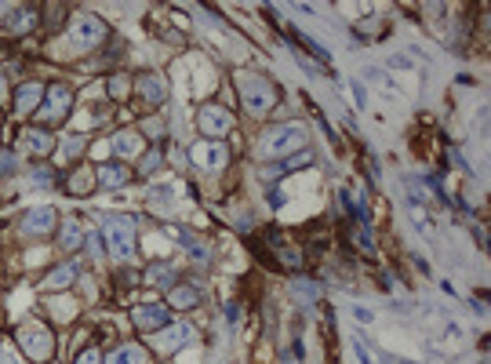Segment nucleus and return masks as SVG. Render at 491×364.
<instances>
[{
    "label": "nucleus",
    "instance_id": "0eeeda50",
    "mask_svg": "<svg viewBox=\"0 0 491 364\" xmlns=\"http://www.w3.org/2000/svg\"><path fill=\"white\" fill-rule=\"evenodd\" d=\"M229 128H233V113L226 106H204L200 110V132L211 135V139H222Z\"/></svg>",
    "mask_w": 491,
    "mask_h": 364
},
{
    "label": "nucleus",
    "instance_id": "9b49d317",
    "mask_svg": "<svg viewBox=\"0 0 491 364\" xmlns=\"http://www.w3.org/2000/svg\"><path fill=\"white\" fill-rule=\"evenodd\" d=\"M22 230H25V233H36V237H44V233L55 230V212H51V208H36V212L25 215Z\"/></svg>",
    "mask_w": 491,
    "mask_h": 364
},
{
    "label": "nucleus",
    "instance_id": "1a4fd4ad",
    "mask_svg": "<svg viewBox=\"0 0 491 364\" xmlns=\"http://www.w3.org/2000/svg\"><path fill=\"white\" fill-rule=\"evenodd\" d=\"M171 321V306H138L135 310V324H138V332H157L164 328V324Z\"/></svg>",
    "mask_w": 491,
    "mask_h": 364
},
{
    "label": "nucleus",
    "instance_id": "9d476101",
    "mask_svg": "<svg viewBox=\"0 0 491 364\" xmlns=\"http://www.w3.org/2000/svg\"><path fill=\"white\" fill-rule=\"evenodd\" d=\"M135 91H138V99H146V106H160L164 102V81L157 73H142L135 81Z\"/></svg>",
    "mask_w": 491,
    "mask_h": 364
},
{
    "label": "nucleus",
    "instance_id": "6e6552de",
    "mask_svg": "<svg viewBox=\"0 0 491 364\" xmlns=\"http://www.w3.org/2000/svg\"><path fill=\"white\" fill-rule=\"evenodd\" d=\"M44 95H48V88L41 81H30V84H22L15 91V110L19 113H36L44 106Z\"/></svg>",
    "mask_w": 491,
    "mask_h": 364
},
{
    "label": "nucleus",
    "instance_id": "aec40b11",
    "mask_svg": "<svg viewBox=\"0 0 491 364\" xmlns=\"http://www.w3.org/2000/svg\"><path fill=\"white\" fill-rule=\"evenodd\" d=\"M36 22H41V19H36V11H15V19H11V30H15V33H25V30H33V26Z\"/></svg>",
    "mask_w": 491,
    "mask_h": 364
},
{
    "label": "nucleus",
    "instance_id": "412c9836",
    "mask_svg": "<svg viewBox=\"0 0 491 364\" xmlns=\"http://www.w3.org/2000/svg\"><path fill=\"white\" fill-rule=\"evenodd\" d=\"M62 248H76V244H81V226L76 223H66V230H62Z\"/></svg>",
    "mask_w": 491,
    "mask_h": 364
},
{
    "label": "nucleus",
    "instance_id": "bb28decb",
    "mask_svg": "<svg viewBox=\"0 0 491 364\" xmlns=\"http://www.w3.org/2000/svg\"><path fill=\"white\" fill-rule=\"evenodd\" d=\"M8 51H11L8 44H0V62H4V59H8Z\"/></svg>",
    "mask_w": 491,
    "mask_h": 364
},
{
    "label": "nucleus",
    "instance_id": "393cba45",
    "mask_svg": "<svg viewBox=\"0 0 491 364\" xmlns=\"http://www.w3.org/2000/svg\"><path fill=\"white\" fill-rule=\"evenodd\" d=\"M76 364H102V361H98V350H95V346L81 350V354H76Z\"/></svg>",
    "mask_w": 491,
    "mask_h": 364
},
{
    "label": "nucleus",
    "instance_id": "7ed1b4c3",
    "mask_svg": "<svg viewBox=\"0 0 491 364\" xmlns=\"http://www.w3.org/2000/svg\"><path fill=\"white\" fill-rule=\"evenodd\" d=\"M106 22H102L98 15H76L73 19V30H70V41L76 48H98L102 41H106Z\"/></svg>",
    "mask_w": 491,
    "mask_h": 364
},
{
    "label": "nucleus",
    "instance_id": "39448f33",
    "mask_svg": "<svg viewBox=\"0 0 491 364\" xmlns=\"http://www.w3.org/2000/svg\"><path fill=\"white\" fill-rule=\"evenodd\" d=\"M106 233H109V244H113V255H132L135 248V223L127 215H117V219H109L106 223Z\"/></svg>",
    "mask_w": 491,
    "mask_h": 364
},
{
    "label": "nucleus",
    "instance_id": "4be33fe9",
    "mask_svg": "<svg viewBox=\"0 0 491 364\" xmlns=\"http://www.w3.org/2000/svg\"><path fill=\"white\" fill-rule=\"evenodd\" d=\"M160 168V146H153L149 153H146V161H142V175H153Z\"/></svg>",
    "mask_w": 491,
    "mask_h": 364
},
{
    "label": "nucleus",
    "instance_id": "423d86ee",
    "mask_svg": "<svg viewBox=\"0 0 491 364\" xmlns=\"http://www.w3.org/2000/svg\"><path fill=\"white\" fill-rule=\"evenodd\" d=\"M73 110V91L66 84H51L48 88V106H41V113L48 117L51 124H62Z\"/></svg>",
    "mask_w": 491,
    "mask_h": 364
},
{
    "label": "nucleus",
    "instance_id": "20e7f679",
    "mask_svg": "<svg viewBox=\"0 0 491 364\" xmlns=\"http://www.w3.org/2000/svg\"><path fill=\"white\" fill-rule=\"evenodd\" d=\"M240 91H244V102L251 106V113H266L277 102V91H273V84H269L266 77H244Z\"/></svg>",
    "mask_w": 491,
    "mask_h": 364
},
{
    "label": "nucleus",
    "instance_id": "dca6fc26",
    "mask_svg": "<svg viewBox=\"0 0 491 364\" xmlns=\"http://www.w3.org/2000/svg\"><path fill=\"white\" fill-rule=\"evenodd\" d=\"M25 146H30L33 153H48L51 146H55V135H51L48 128H30V132H25Z\"/></svg>",
    "mask_w": 491,
    "mask_h": 364
},
{
    "label": "nucleus",
    "instance_id": "a211bd4d",
    "mask_svg": "<svg viewBox=\"0 0 491 364\" xmlns=\"http://www.w3.org/2000/svg\"><path fill=\"white\" fill-rule=\"evenodd\" d=\"M76 263H66V266H59V270H51V277H48V288H66V284L76 277Z\"/></svg>",
    "mask_w": 491,
    "mask_h": 364
},
{
    "label": "nucleus",
    "instance_id": "5701e85b",
    "mask_svg": "<svg viewBox=\"0 0 491 364\" xmlns=\"http://www.w3.org/2000/svg\"><path fill=\"white\" fill-rule=\"evenodd\" d=\"M113 146H117L121 153H135V150H138V139H132V135H121V139H113Z\"/></svg>",
    "mask_w": 491,
    "mask_h": 364
},
{
    "label": "nucleus",
    "instance_id": "4468645a",
    "mask_svg": "<svg viewBox=\"0 0 491 364\" xmlns=\"http://www.w3.org/2000/svg\"><path fill=\"white\" fill-rule=\"evenodd\" d=\"M226 157H229L226 146H204V142H200V146H193V161H197L200 168H222Z\"/></svg>",
    "mask_w": 491,
    "mask_h": 364
},
{
    "label": "nucleus",
    "instance_id": "a878e982",
    "mask_svg": "<svg viewBox=\"0 0 491 364\" xmlns=\"http://www.w3.org/2000/svg\"><path fill=\"white\" fill-rule=\"evenodd\" d=\"M226 317H229V321H237V317H240V306H237V303H229V306H226Z\"/></svg>",
    "mask_w": 491,
    "mask_h": 364
},
{
    "label": "nucleus",
    "instance_id": "f3484780",
    "mask_svg": "<svg viewBox=\"0 0 491 364\" xmlns=\"http://www.w3.org/2000/svg\"><path fill=\"white\" fill-rule=\"evenodd\" d=\"M127 168L124 164H102L98 168V179H102V186H117V182H127Z\"/></svg>",
    "mask_w": 491,
    "mask_h": 364
},
{
    "label": "nucleus",
    "instance_id": "2eb2a0df",
    "mask_svg": "<svg viewBox=\"0 0 491 364\" xmlns=\"http://www.w3.org/2000/svg\"><path fill=\"white\" fill-rule=\"evenodd\" d=\"M106 364H149V354L142 346H121L106 357Z\"/></svg>",
    "mask_w": 491,
    "mask_h": 364
},
{
    "label": "nucleus",
    "instance_id": "f03ea898",
    "mask_svg": "<svg viewBox=\"0 0 491 364\" xmlns=\"http://www.w3.org/2000/svg\"><path fill=\"white\" fill-rule=\"evenodd\" d=\"M306 146V132L299 124H288V128H277L262 139V153L266 157H291V150Z\"/></svg>",
    "mask_w": 491,
    "mask_h": 364
},
{
    "label": "nucleus",
    "instance_id": "b1692460",
    "mask_svg": "<svg viewBox=\"0 0 491 364\" xmlns=\"http://www.w3.org/2000/svg\"><path fill=\"white\" fill-rule=\"evenodd\" d=\"M109 95H117V99L127 95V81H124V77H117V73L109 77Z\"/></svg>",
    "mask_w": 491,
    "mask_h": 364
},
{
    "label": "nucleus",
    "instance_id": "f257e3e1",
    "mask_svg": "<svg viewBox=\"0 0 491 364\" xmlns=\"http://www.w3.org/2000/svg\"><path fill=\"white\" fill-rule=\"evenodd\" d=\"M19 343H22V354L30 361H48L55 354V335H51L44 324H25L19 332Z\"/></svg>",
    "mask_w": 491,
    "mask_h": 364
},
{
    "label": "nucleus",
    "instance_id": "6ab92c4d",
    "mask_svg": "<svg viewBox=\"0 0 491 364\" xmlns=\"http://www.w3.org/2000/svg\"><path fill=\"white\" fill-rule=\"evenodd\" d=\"M288 37H291V41H299V44H302V48L309 51V55H317L320 62H328V51H324V48H320L317 41H309V37H306V33H299V30H288Z\"/></svg>",
    "mask_w": 491,
    "mask_h": 364
},
{
    "label": "nucleus",
    "instance_id": "ddd939ff",
    "mask_svg": "<svg viewBox=\"0 0 491 364\" xmlns=\"http://www.w3.org/2000/svg\"><path fill=\"white\" fill-rule=\"evenodd\" d=\"M62 182H66V190H70V193H92L95 172H92L87 164H76V168H73V172H70L66 179H62Z\"/></svg>",
    "mask_w": 491,
    "mask_h": 364
},
{
    "label": "nucleus",
    "instance_id": "f8f14e48",
    "mask_svg": "<svg viewBox=\"0 0 491 364\" xmlns=\"http://www.w3.org/2000/svg\"><path fill=\"white\" fill-rule=\"evenodd\" d=\"M167 303L178 306V310H193V306H200V288H193V284H175V288L167 292Z\"/></svg>",
    "mask_w": 491,
    "mask_h": 364
}]
</instances>
